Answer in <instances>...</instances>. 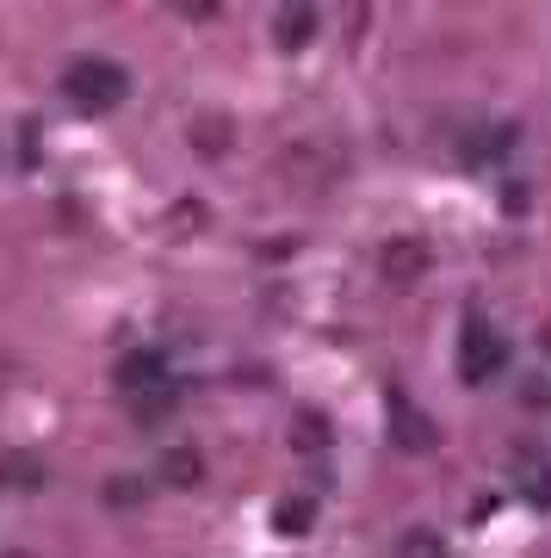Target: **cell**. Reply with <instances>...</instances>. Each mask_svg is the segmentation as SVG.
Wrapping results in <instances>:
<instances>
[{
    "instance_id": "5bb4252c",
    "label": "cell",
    "mask_w": 551,
    "mask_h": 558,
    "mask_svg": "<svg viewBox=\"0 0 551 558\" xmlns=\"http://www.w3.org/2000/svg\"><path fill=\"white\" fill-rule=\"evenodd\" d=\"M193 149H205V156H223V149H230V131H223V119H198Z\"/></svg>"
},
{
    "instance_id": "7a4b0ae2",
    "label": "cell",
    "mask_w": 551,
    "mask_h": 558,
    "mask_svg": "<svg viewBox=\"0 0 551 558\" xmlns=\"http://www.w3.org/2000/svg\"><path fill=\"white\" fill-rule=\"evenodd\" d=\"M458 373H465V385H490L495 373H509V341H502V329L490 317H477V311L458 329Z\"/></svg>"
},
{
    "instance_id": "e0dca14e",
    "label": "cell",
    "mask_w": 551,
    "mask_h": 558,
    "mask_svg": "<svg viewBox=\"0 0 551 558\" xmlns=\"http://www.w3.org/2000/svg\"><path fill=\"white\" fill-rule=\"evenodd\" d=\"M0 558H38V553H0Z\"/></svg>"
},
{
    "instance_id": "2e32d148",
    "label": "cell",
    "mask_w": 551,
    "mask_h": 558,
    "mask_svg": "<svg viewBox=\"0 0 551 558\" xmlns=\"http://www.w3.org/2000/svg\"><path fill=\"white\" fill-rule=\"evenodd\" d=\"M539 348H546V354H551V323H546V329H539Z\"/></svg>"
},
{
    "instance_id": "ba28073f",
    "label": "cell",
    "mask_w": 551,
    "mask_h": 558,
    "mask_svg": "<svg viewBox=\"0 0 551 558\" xmlns=\"http://www.w3.org/2000/svg\"><path fill=\"white\" fill-rule=\"evenodd\" d=\"M316 38V7H285L279 13V50H304Z\"/></svg>"
},
{
    "instance_id": "9c48e42d",
    "label": "cell",
    "mask_w": 551,
    "mask_h": 558,
    "mask_svg": "<svg viewBox=\"0 0 551 558\" xmlns=\"http://www.w3.org/2000/svg\"><path fill=\"white\" fill-rule=\"evenodd\" d=\"M273 527H279L285 539L310 534V527H316V502H310V497H285V502L273 509Z\"/></svg>"
},
{
    "instance_id": "8992f818",
    "label": "cell",
    "mask_w": 551,
    "mask_h": 558,
    "mask_svg": "<svg viewBox=\"0 0 551 558\" xmlns=\"http://www.w3.org/2000/svg\"><path fill=\"white\" fill-rule=\"evenodd\" d=\"M156 478L168 484V490H193V484L205 478V453H198V447H168V453L156 459Z\"/></svg>"
},
{
    "instance_id": "3957f363",
    "label": "cell",
    "mask_w": 551,
    "mask_h": 558,
    "mask_svg": "<svg viewBox=\"0 0 551 558\" xmlns=\"http://www.w3.org/2000/svg\"><path fill=\"white\" fill-rule=\"evenodd\" d=\"M428 242L421 236H391L384 248H378V274L391 279V286H415V279L428 274Z\"/></svg>"
},
{
    "instance_id": "7c38bea8",
    "label": "cell",
    "mask_w": 551,
    "mask_h": 558,
    "mask_svg": "<svg viewBox=\"0 0 551 558\" xmlns=\"http://www.w3.org/2000/svg\"><path fill=\"white\" fill-rule=\"evenodd\" d=\"M149 497V478H112L106 484V509H137Z\"/></svg>"
},
{
    "instance_id": "52a82bcc",
    "label": "cell",
    "mask_w": 551,
    "mask_h": 558,
    "mask_svg": "<svg viewBox=\"0 0 551 558\" xmlns=\"http://www.w3.org/2000/svg\"><path fill=\"white\" fill-rule=\"evenodd\" d=\"M44 465L32 453H0V490H38Z\"/></svg>"
},
{
    "instance_id": "30bf717a",
    "label": "cell",
    "mask_w": 551,
    "mask_h": 558,
    "mask_svg": "<svg viewBox=\"0 0 551 558\" xmlns=\"http://www.w3.org/2000/svg\"><path fill=\"white\" fill-rule=\"evenodd\" d=\"M292 447L297 453H322V447H329V416H322V410H304L297 428H292Z\"/></svg>"
},
{
    "instance_id": "277c9868",
    "label": "cell",
    "mask_w": 551,
    "mask_h": 558,
    "mask_svg": "<svg viewBox=\"0 0 551 558\" xmlns=\"http://www.w3.org/2000/svg\"><path fill=\"white\" fill-rule=\"evenodd\" d=\"M119 391H131V398H143V391H161L168 385V360L156 354V348H137V354H124L119 360Z\"/></svg>"
},
{
    "instance_id": "6da1fadb",
    "label": "cell",
    "mask_w": 551,
    "mask_h": 558,
    "mask_svg": "<svg viewBox=\"0 0 551 558\" xmlns=\"http://www.w3.org/2000/svg\"><path fill=\"white\" fill-rule=\"evenodd\" d=\"M124 87H131V75L106 57H75L62 69V94H69V106H81V112H112V106L124 100Z\"/></svg>"
},
{
    "instance_id": "9a60e30c",
    "label": "cell",
    "mask_w": 551,
    "mask_h": 558,
    "mask_svg": "<svg viewBox=\"0 0 551 558\" xmlns=\"http://www.w3.org/2000/svg\"><path fill=\"white\" fill-rule=\"evenodd\" d=\"M532 502H551V478H539V484H532Z\"/></svg>"
},
{
    "instance_id": "4fadbf2b",
    "label": "cell",
    "mask_w": 551,
    "mask_h": 558,
    "mask_svg": "<svg viewBox=\"0 0 551 558\" xmlns=\"http://www.w3.org/2000/svg\"><path fill=\"white\" fill-rule=\"evenodd\" d=\"M174 403H180L174 379L161 385V391H143V398H137V422H161V416H168V410H174Z\"/></svg>"
},
{
    "instance_id": "5b68a950",
    "label": "cell",
    "mask_w": 551,
    "mask_h": 558,
    "mask_svg": "<svg viewBox=\"0 0 551 558\" xmlns=\"http://www.w3.org/2000/svg\"><path fill=\"white\" fill-rule=\"evenodd\" d=\"M391 435H396V447H403V453H428L433 440H440V435H433V422L421 416L403 391H391Z\"/></svg>"
},
{
    "instance_id": "8fae6325",
    "label": "cell",
    "mask_w": 551,
    "mask_h": 558,
    "mask_svg": "<svg viewBox=\"0 0 551 558\" xmlns=\"http://www.w3.org/2000/svg\"><path fill=\"white\" fill-rule=\"evenodd\" d=\"M396 558H446V539L433 534V527H409V534L396 539Z\"/></svg>"
}]
</instances>
